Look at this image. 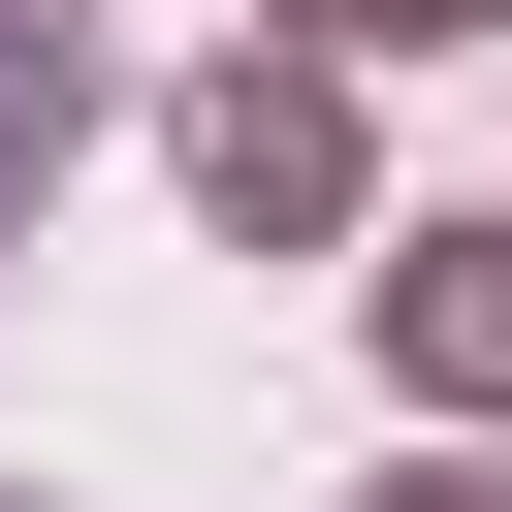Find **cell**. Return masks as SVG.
I'll use <instances>...</instances> for the list:
<instances>
[{"mask_svg":"<svg viewBox=\"0 0 512 512\" xmlns=\"http://www.w3.org/2000/svg\"><path fill=\"white\" fill-rule=\"evenodd\" d=\"M32 128H64V32H32V0H0V192H32Z\"/></svg>","mask_w":512,"mask_h":512,"instance_id":"cell-4","label":"cell"},{"mask_svg":"<svg viewBox=\"0 0 512 512\" xmlns=\"http://www.w3.org/2000/svg\"><path fill=\"white\" fill-rule=\"evenodd\" d=\"M160 192H192L224 256H352V224H384V128H352V64H288V32H256V64H192V96H160Z\"/></svg>","mask_w":512,"mask_h":512,"instance_id":"cell-1","label":"cell"},{"mask_svg":"<svg viewBox=\"0 0 512 512\" xmlns=\"http://www.w3.org/2000/svg\"><path fill=\"white\" fill-rule=\"evenodd\" d=\"M416 32H512V0H288V64H416Z\"/></svg>","mask_w":512,"mask_h":512,"instance_id":"cell-3","label":"cell"},{"mask_svg":"<svg viewBox=\"0 0 512 512\" xmlns=\"http://www.w3.org/2000/svg\"><path fill=\"white\" fill-rule=\"evenodd\" d=\"M384 384L416 416H512V224H384Z\"/></svg>","mask_w":512,"mask_h":512,"instance_id":"cell-2","label":"cell"},{"mask_svg":"<svg viewBox=\"0 0 512 512\" xmlns=\"http://www.w3.org/2000/svg\"><path fill=\"white\" fill-rule=\"evenodd\" d=\"M384 512H512V480H480V448H416V480H384Z\"/></svg>","mask_w":512,"mask_h":512,"instance_id":"cell-5","label":"cell"}]
</instances>
